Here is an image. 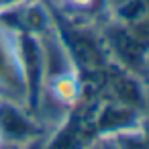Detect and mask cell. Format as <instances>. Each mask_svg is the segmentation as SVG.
Here are the masks:
<instances>
[{
    "mask_svg": "<svg viewBox=\"0 0 149 149\" xmlns=\"http://www.w3.org/2000/svg\"><path fill=\"white\" fill-rule=\"evenodd\" d=\"M98 33H100V39H102V45H104V51L110 63L120 65L147 80L145 59H147L149 45L131 27L106 17L98 23Z\"/></svg>",
    "mask_w": 149,
    "mask_h": 149,
    "instance_id": "6da1fadb",
    "label": "cell"
},
{
    "mask_svg": "<svg viewBox=\"0 0 149 149\" xmlns=\"http://www.w3.org/2000/svg\"><path fill=\"white\" fill-rule=\"evenodd\" d=\"M0 98L27 106L21 35L2 21H0Z\"/></svg>",
    "mask_w": 149,
    "mask_h": 149,
    "instance_id": "7a4b0ae2",
    "label": "cell"
},
{
    "mask_svg": "<svg viewBox=\"0 0 149 149\" xmlns=\"http://www.w3.org/2000/svg\"><path fill=\"white\" fill-rule=\"evenodd\" d=\"M49 129L51 127H47L27 106L0 98V137H2L4 143L25 145L45 135Z\"/></svg>",
    "mask_w": 149,
    "mask_h": 149,
    "instance_id": "3957f363",
    "label": "cell"
},
{
    "mask_svg": "<svg viewBox=\"0 0 149 149\" xmlns=\"http://www.w3.org/2000/svg\"><path fill=\"white\" fill-rule=\"evenodd\" d=\"M147 80L120 68L114 63H108L102 74V98L116 100L120 104H127L131 108H137L141 112L143 100H145Z\"/></svg>",
    "mask_w": 149,
    "mask_h": 149,
    "instance_id": "277c9868",
    "label": "cell"
},
{
    "mask_svg": "<svg viewBox=\"0 0 149 149\" xmlns=\"http://www.w3.org/2000/svg\"><path fill=\"white\" fill-rule=\"evenodd\" d=\"M92 123L98 139L139 127V110L110 98L98 96L92 102Z\"/></svg>",
    "mask_w": 149,
    "mask_h": 149,
    "instance_id": "5b68a950",
    "label": "cell"
},
{
    "mask_svg": "<svg viewBox=\"0 0 149 149\" xmlns=\"http://www.w3.org/2000/svg\"><path fill=\"white\" fill-rule=\"evenodd\" d=\"M49 2L59 10L84 21L100 23L102 19H106V0H57V2L49 0Z\"/></svg>",
    "mask_w": 149,
    "mask_h": 149,
    "instance_id": "8992f818",
    "label": "cell"
},
{
    "mask_svg": "<svg viewBox=\"0 0 149 149\" xmlns=\"http://www.w3.org/2000/svg\"><path fill=\"white\" fill-rule=\"evenodd\" d=\"M116 145V149H149V141L141 135L139 129H129L123 133H116L110 137Z\"/></svg>",
    "mask_w": 149,
    "mask_h": 149,
    "instance_id": "52a82bcc",
    "label": "cell"
},
{
    "mask_svg": "<svg viewBox=\"0 0 149 149\" xmlns=\"http://www.w3.org/2000/svg\"><path fill=\"white\" fill-rule=\"evenodd\" d=\"M141 135L149 141V80H147V90H145V100H143V106H141V112H139V127Z\"/></svg>",
    "mask_w": 149,
    "mask_h": 149,
    "instance_id": "ba28073f",
    "label": "cell"
},
{
    "mask_svg": "<svg viewBox=\"0 0 149 149\" xmlns=\"http://www.w3.org/2000/svg\"><path fill=\"white\" fill-rule=\"evenodd\" d=\"M47 133H49V131H47ZM47 133H45V135H41V137H37V139H33V141H29V143H25V145H21L19 149H43Z\"/></svg>",
    "mask_w": 149,
    "mask_h": 149,
    "instance_id": "9c48e42d",
    "label": "cell"
},
{
    "mask_svg": "<svg viewBox=\"0 0 149 149\" xmlns=\"http://www.w3.org/2000/svg\"><path fill=\"white\" fill-rule=\"evenodd\" d=\"M96 145H98V149H116V145H114V141H112L110 137H102V139H98Z\"/></svg>",
    "mask_w": 149,
    "mask_h": 149,
    "instance_id": "30bf717a",
    "label": "cell"
},
{
    "mask_svg": "<svg viewBox=\"0 0 149 149\" xmlns=\"http://www.w3.org/2000/svg\"><path fill=\"white\" fill-rule=\"evenodd\" d=\"M21 145H13V143H4L2 147H0V149H19Z\"/></svg>",
    "mask_w": 149,
    "mask_h": 149,
    "instance_id": "8fae6325",
    "label": "cell"
},
{
    "mask_svg": "<svg viewBox=\"0 0 149 149\" xmlns=\"http://www.w3.org/2000/svg\"><path fill=\"white\" fill-rule=\"evenodd\" d=\"M145 72H147V80H149V51H147V59H145Z\"/></svg>",
    "mask_w": 149,
    "mask_h": 149,
    "instance_id": "7c38bea8",
    "label": "cell"
},
{
    "mask_svg": "<svg viewBox=\"0 0 149 149\" xmlns=\"http://www.w3.org/2000/svg\"><path fill=\"white\" fill-rule=\"evenodd\" d=\"M86 149H98V145H96V143H92V145H90V147H86Z\"/></svg>",
    "mask_w": 149,
    "mask_h": 149,
    "instance_id": "4fadbf2b",
    "label": "cell"
},
{
    "mask_svg": "<svg viewBox=\"0 0 149 149\" xmlns=\"http://www.w3.org/2000/svg\"><path fill=\"white\" fill-rule=\"evenodd\" d=\"M2 145H4V141H2V137H0V147H2Z\"/></svg>",
    "mask_w": 149,
    "mask_h": 149,
    "instance_id": "5bb4252c",
    "label": "cell"
}]
</instances>
